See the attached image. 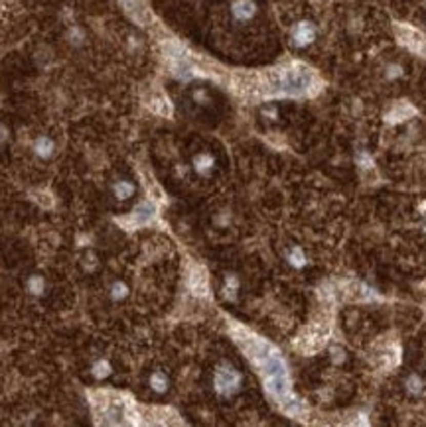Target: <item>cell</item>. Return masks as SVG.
I'll return each instance as SVG.
<instances>
[{"instance_id": "cell-1", "label": "cell", "mask_w": 426, "mask_h": 427, "mask_svg": "<svg viewBox=\"0 0 426 427\" xmlns=\"http://www.w3.org/2000/svg\"><path fill=\"white\" fill-rule=\"evenodd\" d=\"M312 83H314L312 71L306 67H300V65L280 73V93L302 95L312 87Z\"/></svg>"}, {"instance_id": "cell-2", "label": "cell", "mask_w": 426, "mask_h": 427, "mask_svg": "<svg viewBox=\"0 0 426 427\" xmlns=\"http://www.w3.org/2000/svg\"><path fill=\"white\" fill-rule=\"evenodd\" d=\"M326 339H328V329L322 325H310L298 339L296 347L302 352L306 354H312V352H318L326 345Z\"/></svg>"}, {"instance_id": "cell-3", "label": "cell", "mask_w": 426, "mask_h": 427, "mask_svg": "<svg viewBox=\"0 0 426 427\" xmlns=\"http://www.w3.org/2000/svg\"><path fill=\"white\" fill-rule=\"evenodd\" d=\"M241 386V374L231 365H221L215 372V390L221 396H231Z\"/></svg>"}, {"instance_id": "cell-4", "label": "cell", "mask_w": 426, "mask_h": 427, "mask_svg": "<svg viewBox=\"0 0 426 427\" xmlns=\"http://www.w3.org/2000/svg\"><path fill=\"white\" fill-rule=\"evenodd\" d=\"M397 36H399L400 44L407 46L409 50L424 51V46H426L424 36L418 30H414L411 26H397Z\"/></svg>"}, {"instance_id": "cell-5", "label": "cell", "mask_w": 426, "mask_h": 427, "mask_svg": "<svg viewBox=\"0 0 426 427\" xmlns=\"http://www.w3.org/2000/svg\"><path fill=\"white\" fill-rule=\"evenodd\" d=\"M231 14L237 22H249L257 14L255 0H235L231 4Z\"/></svg>"}, {"instance_id": "cell-6", "label": "cell", "mask_w": 426, "mask_h": 427, "mask_svg": "<svg viewBox=\"0 0 426 427\" xmlns=\"http://www.w3.org/2000/svg\"><path fill=\"white\" fill-rule=\"evenodd\" d=\"M314 38H316V32H314V26H312L310 22H300V24L294 28V32H292L294 46H298V48H304V46L312 44Z\"/></svg>"}, {"instance_id": "cell-7", "label": "cell", "mask_w": 426, "mask_h": 427, "mask_svg": "<svg viewBox=\"0 0 426 427\" xmlns=\"http://www.w3.org/2000/svg\"><path fill=\"white\" fill-rule=\"evenodd\" d=\"M190 288H192L195 295H206L207 293V276L204 268H199V266L192 268V272H190Z\"/></svg>"}, {"instance_id": "cell-8", "label": "cell", "mask_w": 426, "mask_h": 427, "mask_svg": "<svg viewBox=\"0 0 426 427\" xmlns=\"http://www.w3.org/2000/svg\"><path fill=\"white\" fill-rule=\"evenodd\" d=\"M156 215V207L154 203L150 201H144L140 203L136 209H134V213H132V225H146L148 221H152Z\"/></svg>"}, {"instance_id": "cell-9", "label": "cell", "mask_w": 426, "mask_h": 427, "mask_svg": "<svg viewBox=\"0 0 426 427\" xmlns=\"http://www.w3.org/2000/svg\"><path fill=\"white\" fill-rule=\"evenodd\" d=\"M194 167L199 176H209L213 172V167H215V158L211 154H207V152L197 154L194 158Z\"/></svg>"}, {"instance_id": "cell-10", "label": "cell", "mask_w": 426, "mask_h": 427, "mask_svg": "<svg viewBox=\"0 0 426 427\" xmlns=\"http://www.w3.org/2000/svg\"><path fill=\"white\" fill-rule=\"evenodd\" d=\"M34 152H36L38 158L48 160V158H52L53 152H55V144H53V140L50 136H39V138L34 140Z\"/></svg>"}, {"instance_id": "cell-11", "label": "cell", "mask_w": 426, "mask_h": 427, "mask_svg": "<svg viewBox=\"0 0 426 427\" xmlns=\"http://www.w3.org/2000/svg\"><path fill=\"white\" fill-rule=\"evenodd\" d=\"M134 191H136V187H134V183L129 181V179H118V181H115V185H113V193H115V197L118 201L130 199L134 195Z\"/></svg>"}, {"instance_id": "cell-12", "label": "cell", "mask_w": 426, "mask_h": 427, "mask_svg": "<svg viewBox=\"0 0 426 427\" xmlns=\"http://www.w3.org/2000/svg\"><path fill=\"white\" fill-rule=\"evenodd\" d=\"M123 4H125L127 12H129L132 18H136V20H140V22H144V20L148 18L146 8H144V4H142L140 0H123Z\"/></svg>"}, {"instance_id": "cell-13", "label": "cell", "mask_w": 426, "mask_h": 427, "mask_svg": "<svg viewBox=\"0 0 426 427\" xmlns=\"http://www.w3.org/2000/svg\"><path fill=\"white\" fill-rule=\"evenodd\" d=\"M168 376L164 374V372H160V370H156L154 374L150 376V388L154 390V392H158V394H164L166 390H168Z\"/></svg>"}, {"instance_id": "cell-14", "label": "cell", "mask_w": 426, "mask_h": 427, "mask_svg": "<svg viewBox=\"0 0 426 427\" xmlns=\"http://www.w3.org/2000/svg\"><path fill=\"white\" fill-rule=\"evenodd\" d=\"M109 295H111V300L120 302V300H125V297L129 295V286H127L125 282H115V284L111 286V289H109Z\"/></svg>"}, {"instance_id": "cell-15", "label": "cell", "mask_w": 426, "mask_h": 427, "mask_svg": "<svg viewBox=\"0 0 426 427\" xmlns=\"http://www.w3.org/2000/svg\"><path fill=\"white\" fill-rule=\"evenodd\" d=\"M28 291L30 293H34V295H42L44 293V289H46V282H44V277L42 276H30L28 277Z\"/></svg>"}, {"instance_id": "cell-16", "label": "cell", "mask_w": 426, "mask_h": 427, "mask_svg": "<svg viewBox=\"0 0 426 427\" xmlns=\"http://www.w3.org/2000/svg\"><path fill=\"white\" fill-rule=\"evenodd\" d=\"M93 376L95 378H107L109 374H111V365L105 360V358H101V360H97L95 365H93Z\"/></svg>"}, {"instance_id": "cell-17", "label": "cell", "mask_w": 426, "mask_h": 427, "mask_svg": "<svg viewBox=\"0 0 426 427\" xmlns=\"http://www.w3.org/2000/svg\"><path fill=\"white\" fill-rule=\"evenodd\" d=\"M237 288H239L237 277H233V276L225 277V288H223V291H225V295H227V297H235V291H237Z\"/></svg>"}, {"instance_id": "cell-18", "label": "cell", "mask_w": 426, "mask_h": 427, "mask_svg": "<svg viewBox=\"0 0 426 427\" xmlns=\"http://www.w3.org/2000/svg\"><path fill=\"white\" fill-rule=\"evenodd\" d=\"M288 260H290V264L302 266V264H304V254H302V250H300V248H294V250L288 254Z\"/></svg>"}, {"instance_id": "cell-19", "label": "cell", "mask_w": 426, "mask_h": 427, "mask_svg": "<svg viewBox=\"0 0 426 427\" xmlns=\"http://www.w3.org/2000/svg\"><path fill=\"white\" fill-rule=\"evenodd\" d=\"M409 386H411V390L413 392H420V386H422V382L418 380L416 376H413L411 380H409Z\"/></svg>"}, {"instance_id": "cell-20", "label": "cell", "mask_w": 426, "mask_h": 427, "mask_svg": "<svg viewBox=\"0 0 426 427\" xmlns=\"http://www.w3.org/2000/svg\"><path fill=\"white\" fill-rule=\"evenodd\" d=\"M8 136H10V132H8V128L4 124H0V144H4L6 140H8Z\"/></svg>"}]
</instances>
